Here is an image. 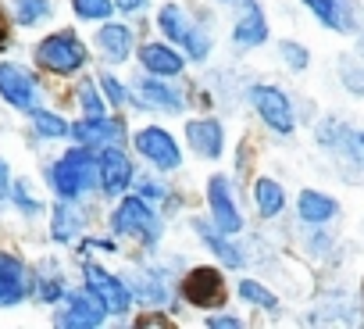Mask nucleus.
I'll list each match as a JSON object with an SVG mask.
<instances>
[{"instance_id": "obj_17", "label": "nucleus", "mask_w": 364, "mask_h": 329, "mask_svg": "<svg viewBox=\"0 0 364 329\" xmlns=\"http://www.w3.org/2000/svg\"><path fill=\"white\" fill-rule=\"evenodd\" d=\"M90 226V208L86 201H54L50 208V240L54 244H79Z\"/></svg>"}, {"instance_id": "obj_26", "label": "nucleus", "mask_w": 364, "mask_h": 329, "mask_svg": "<svg viewBox=\"0 0 364 329\" xmlns=\"http://www.w3.org/2000/svg\"><path fill=\"white\" fill-rule=\"evenodd\" d=\"M29 125H33V132H36V140H43V143H54V140H68V129H72V122L65 118V115H58V111H50V108H33L29 115Z\"/></svg>"}, {"instance_id": "obj_15", "label": "nucleus", "mask_w": 364, "mask_h": 329, "mask_svg": "<svg viewBox=\"0 0 364 329\" xmlns=\"http://www.w3.org/2000/svg\"><path fill=\"white\" fill-rule=\"evenodd\" d=\"M236 19H232V43L240 51H254L261 43H268L272 36V26H268V15L257 0H236Z\"/></svg>"}, {"instance_id": "obj_1", "label": "nucleus", "mask_w": 364, "mask_h": 329, "mask_svg": "<svg viewBox=\"0 0 364 329\" xmlns=\"http://www.w3.org/2000/svg\"><path fill=\"white\" fill-rule=\"evenodd\" d=\"M43 179L54 194V201H82L90 194H100V169H97V150L72 143L65 154H58L47 169Z\"/></svg>"}, {"instance_id": "obj_37", "label": "nucleus", "mask_w": 364, "mask_h": 329, "mask_svg": "<svg viewBox=\"0 0 364 329\" xmlns=\"http://www.w3.org/2000/svg\"><path fill=\"white\" fill-rule=\"evenodd\" d=\"M339 154H346L353 164H360V169H364V129H350V136H346V143H343Z\"/></svg>"}, {"instance_id": "obj_9", "label": "nucleus", "mask_w": 364, "mask_h": 329, "mask_svg": "<svg viewBox=\"0 0 364 329\" xmlns=\"http://www.w3.org/2000/svg\"><path fill=\"white\" fill-rule=\"evenodd\" d=\"M68 140L72 143H82V147H125L132 136H129V122L122 115H82L79 122H72L68 129Z\"/></svg>"}, {"instance_id": "obj_28", "label": "nucleus", "mask_w": 364, "mask_h": 329, "mask_svg": "<svg viewBox=\"0 0 364 329\" xmlns=\"http://www.w3.org/2000/svg\"><path fill=\"white\" fill-rule=\"evenodd\" d=\"M286 190H282V183H275V179H268V176H261L257 183H254V208H257V215L261 219H279L282 212H286Z\"/></svg>"}, {"instance_id": "obj_7", "label": "nucleus", "mask_w": 364, "mask_h": 329, "mask_svg": "<svg viewBox=\"0 0 364 329\" xmlns=\"http://www.w3.org/2000/svg\"><path fill=\"white\" fill-rule=\"evenodd\" d=\"M129 86H132V108L136 111H154V115H182L186 111V93L178 86H171V79L143 72Z\"/></svg>"}, {"instance_id": "obj_43", "label": "nucleus", "mask_w": 364, "mask_h": 329, "mask_svg": "<svg viewBox=\"0 0 364 329\" xmlns=\"http://www.w3.org/2000/svg\"><path fill=\"white\" fill-rule=\"evenodd\" d=\"M360 58H364V36H360Z\"/></svg>"}, {"instance_id": "obj_23", "label": "nucleus", "mask_w": 364, "mask_h": 329, "mask_svg": "<svg viewBox=\"0 0 364 329\" xmlns=\"http://www.w3.org/2000/svg\"><path fill=\"white\" fill-rule=\"evenodd\" d=\"M193 229H197V236L204 240V247H208L225 268H243V265H247V251H243L240 244H232V236L222 233L211 219H193Z\"/></svg>"}, {"instance_id": "obj_8", "label": "nucleus", "mask_w": 364, "mask_h": 329, "mask_svg": "<svg viewBox=\"0 0 364 329\" xmlns=\"http://www.w3.org/2000/svg\"><path fill=\"white\" fill-rule=\"evenodd\" d=\"M247 97H250L257 118H261L272 132L289 136V132L296 129V108H293V100H289L286 90H279V86H272V83H254V86L247 90Z\"/></svg>"}, {"instance_id": "obj_14", "label": "nucleus", "mask_w": 364, "mask_h": 329, "mask_svg": "<svg viewBox=\"0 0 364 329\" xmlns=\"http://www.w3.org/2000/svg\"><path fill=\"white\" fill-rule=\"evenodd\" d=\"M33 297V268L22 254L0 251V308H18Z\"/></svg>"}, {"instance_id": "obj_27", "label": "nucleus", "mask_w": 364, "mask_h": 329, "mask_svg": "<svg viewBox=\"0 0 364 329\" xmlns=\"http://www.w3.org/2000/svg\"><path fill=\"white\" fill-rule=\"evenodd\" d=\"M8 204H11L22 219H40V215H47V201L36 194L33 179H26V176L11 179V197H8Z\"/></svg>"}, {"instance_id": "obj_40", "label": "nucleus", "mask_w": 364, "mask_h": 329, "mask_svg": "<svg viewBox=\"0 0 364 329\" xmlns=\"http://www.w3.org/2000/svg\"><path fill=\"white\" fill-rule=\"evenodd\" d=\"M208 325H211V329H243L247 322L225 311V315H211V318H208Z\"/></svg>"}, {"instance_id": "obj_25", "label": "nucleus", "mask_w": 364, "mask_h": 329, "mask_svg": "<svg viewBox=\"0 0 364 329\" xmlns=\"http://www.w3.org/2000/svg\"><path fill=\"white\" fill-rule=\"evenodd\" d=\"M296 215H300L304 226H328L339 215V204H336V197H328L321 190H300Z\"/></svg>"}, {"instance_id": "obj_30", "label": "nucleus", "mask_w": 364, "mask_h": 329, "mask_svg": "<svg viewBox=\"0 0 364 329\" xmlns=\"http://www.w3.org/2000/svg\"><path fill=\"white\" fill-rule=\"evenodd\" d=\"M75 104H79L82 115H104L107 111V97H104V90H100L97 79H82L75 86Z\"/></svg>"}, {"instance_id": "obj_31", "label": "nucleus", "mask_w": 364, "mask_h": 329, "mask_svg": "<svg viewBox=\"0 0 364 329\" xmlns=\"http://www.w3.org/2000/svg\"><path fill=\"white\" fill-rule=\"evenodd\" d=\"M236 293H240L247 304H254V308H264V311H275V308H279V297H275L261 279H243V283L236 286Z\"/></svg>"}, {"instance_id": "obj_29", "label": "nucleus", "mask_w": 364, "mask_h": 329, "mask_svg": "<svg viewBox=\"0 0 364 329\" xmlns=\"http://www.w3.org/2000/svg\"><path fill=\"white\" fill-rule=\"evenodd\" d=\"M8 8L18 29H36L54 19V0H8Z\"/></svg>"}, {"instance_id": "obj_33", "label": "nucleus", "mask_w": 364, "mask_h": 329, "mask_svg": "<svg viewBox=\"0 0 364 329\" xmlns=\"http://www.w3.org/2000/svg\"><path fill=\"white\" fill-rule=\"evenodd\" d=\"M350 129H353V125H346L343 118H321V125H318V143H321L325 150H343Z\"/></svg>"}, {"instance_id": "obj_18", "label": "nucleus", "mask_w": 364, "mask_h": 329, "mask_svg": "<svg viewBox=\"0 0 364 329\" xmlns=\"http://www.w3.org/2000/svg\"><path fill=\"white\" fill-rule=\"evenodd\" d=\"M300 4L328 29V33H357L360 26V8H357V0H300Z\"/></svg>"}, {"instance_id": "obj_24", "label": "nucleus", "mask_w": 364, "mask_h": 329, "mask_svg": "<svg viewBox=\"0 0 364 329\" xmlns=\"http://www.w3.org/2000/svg\"><path fill=\"white\" fill-rule=\"evenodd\" d=\"M125 283H129V290H132V301H136V304H146V308H164V301H168V293H171V286H168V279H164L161 268H139V272L129 276Z\"/></svg>"}, {"instance_id": "obj_32", "label": "nucleus", "mask_w": 364, "mask_h": 329, "mask_svg": "<svg viewBox=\"0 0 364 329\" xmlns=\"http://www.w3.org/2000/svg\"><path fill=\"white\" fill-rule=\"evenodd\" d=\"M72 11L79 22H107L114 15V0H72Z\"/></svg>"}, {"instance_id": "obj_35", "label": "nucleus", "mask_w": 364, "mask_h": 329, "mask_svg": "<svg viewBox=\"0 0 364 329\" xmlns=\"http://www.w3.org/2000/svg\"><path fill=\"white\" fill-rule=\"evenodd\" d=\"M279 58L286 61L289 72H307V65H311V51L296 40H279Z\"/></svg>"}, {"instance_id": "obj_3", "label": "nucleus", "mask_w": 364, "mask_h": 329, "mask_svg": "<svg viewBox=\"0 0 364 329\" xmlns=\"http://www.w3.org/2000/svg\"><path fill=\"white\" fill-rule=\"evenodd\" d=\"M33 61H36V68L68 79L90 65V47L82 43V36L75 29H54L33 47Z\"/></svg>"}, {"instance_id": "obj_11", "label": "nucleus", "mask_w": 364, "mask_h": 329, "mask_svg": "<svg viewBox=\"0 0 364 329\" xmlns=\"http://www.w3.org/2000/svg\"><path fill=\"white\" fill-rule=\"evenodd\" d=\"M111 315L100 308V301L82 286V290H68L58 304H54V315H50V322L58 325V329H97V325H104Z\"/></svg>"}, {"instance_id": "obj_12", "label": "nucleus", "mask_w": 364, "mask_h": 329, "mask_svg": "<svg viewBox=\"0 0 364 329\" xmlns=\"http://www.w3.org/2000/svg\"><path fill=\"white\" fill-rule=\"evenodd\" d=\"M97 169H100V194L107 201H118L136 183V164L125 154V147H100L97 150Z\"/></svg>"}, {"instance_id": "obj_6", "label": "nucleus", "mask_w": 364, "mask_h": 329, "mask_svg": "<svg viewBox=\"0 0 364 329\" xmlns=\"http://www.w3.org/2000/svg\"><path fill=\"white\" fill-rule=\"evenodd\" d=\"M82 286L100 301V308L107 311V315H129L132 311V290H129V283L122 279V276H114V272H107V265H100V261H82Z\"/></svg>"}, {"instance_id": "obj_13", "label": "nucleus", "mask_w": 364, "mask_h": 329, "mask_svg": "<svg viewBox=\"0 0 364 329\" xmlns=\"http://www.w3.org/2000/svg\"><path fill=\"white\" fill-rule=\"evenodd\" d=\"M178 293H182V301L193 304V308H222L225 304V279H222L218 268L197 265V268H190L186 276H182Z\"/></svg>"}, {"instance_id": "obj_39", "label": "nucleus", "mask_w": 364, "mask_h": 329, "mask_svg": "<svg viewBox=\"0 0 364 329\" xmlns=\"http://www.w3.org/2000/svg\"><path fill=\"white\" fill-rule=\"evenodd\" d=\"M11 164L4 161V157H0V208H4L8 204V197H11Z\"/></svg>"}, {"instance_id": "obj_4", "label": "nucleus", "mask_w": 364, "mask_h": 329, "mask_svg": "<svg viewBox=\"0 0 364 329\" xmlns=\"http://www.w3.org/2000/svg\"><path fill=\"white\" fill-rule=\"evenodd\" d=\"M107 226H111V236L139 240L146 247H154L161 240V233H164L154 204L143 194H122L118 204H114V212H111V219H107Z\"/></svg>"}, {"instance_id": "obj_36", "label": "nucleus", "mask_w": 364, "mask_h": 329, "mask_svg": "<svg viewBox=\"0 0 364 329\" xmlns=\"http://www.w3.org/2000/svg\"><path fill=\"white\" fill-rule=\"evenodd\" d=\"M339 79L350 93L364 97V61H343L339 65Z\"/></svg>"}, {"instance_id": "obj_42", "label": "nucleus", "mask_w": 364, "mask_h": 329, "mask_svg": "<svg viewBox=\"0 0 364 329\" xmlns=\"http://www.w3.org/2000/svg\"><path fill=\"white\" fill-rule=\"evenodd\" d=\"M11 26H15V22L8 19V11H4V8H0V54H4V51L11 47Z\"/></svg>"}, {"instance_id": "obj_22", "label": "nucleus", "mask_w": 364, "mask_h": 329, "mask_svg": "<svg viewBox=\"0 0 364 329\" xmlns=\"http://www.w3.org/2000/svg\"><path fill=\"white\" fill-rule=\"evenodd\" d=\"M68 290H72V286H68V276H65V268H61L54 258H43V261L33 265V297H29V301L54 308Z\"/></svg>"}, {"instance_id": "obj_5", "label": "nucleus", "mask_w": 364, "mask_h": 329, "mask_svg": "<svg viewBox=\"0 0 364 329\" xmlns=\"http://www.w3.org/2000/svg\"><path fill=\"white\" fill-rule=\"evenodd\" d=\"M0 100H4L11 111H18V115H29L43 100L40 75L29 65H22V61H0Z\"/></svg>"}, {"instance_id": "obj_2", "label": "nucleus", "mask_w": 364, "mask_h": 329, "mask_svg": "<svg viewBox=\"0 0 364 329\" xmlns=\"http://www.w3.org/2000/svg\"><path fill=\"white\" fill-rule=\"evenodd\" d=\"M157 29H161V36H164L168 43L182 47L186 61H197V65H200V61H208L211 51H215V36H211L204 26H197V19H190V11L182 8V4H175V0L161 4V11H157Z\"/></svg>"}, {"instance_id": "obj_20", "label": "nucleus", "mask_w": 364, "mask_h": 329, "mask_svg": "<svg viewBox=\"0 0 364 329\" xmlns=\"http://www.w3.org/2000/svg\"><path fill=\"white\" fill-rule=\"evenodd\" d=\"M139 68L146 75H161V79H178L186 72V54L168 40H150L139 47Z\"/></svg>"}, {"instance_id": "obj_44", "label": "nucleus", "mask_w": 364, "mask_h": 329, "mask_svg": "<svg viewBox=\"0 0 364 329\" xmlns=\"http://www.w3.org/2000/svg\"><path fill=\"white\" fill-rule=\"evenodd\" d=\"M218 4H236V0H218Z\"/></svg>"}, {"instance_id": "obj_16", "label": "nucleus", "mask_w": 364, "mask_h": 329, "mask_svg": "<svg viewBox=\"0 0 364 329\" xmlns=\"http://www.w3.org/2000/svg\"><path fill=\"white\" fill-rule=\"evenodd\" d=\"M208 212H211V222L229 233V236H240L243 233V212L236 204V194H232V183L225 176H211L208 179Z\"/></svg>"}, {"instance_id": "obj_19", "label": "nucleus", "mask_w": 364, "mask_h": 329, "mask_svg": "<svg viewBox=\"0 0 364 329\" xmlns=\"http://www.w3.org/2000/svg\"><path fill=\"white\" fill-rule=\"evenodd\" d=\"M186 143L197 157L204 161H218L225 154V125L215 115H200L186 122Z\"/></svg>"}, {"instance_id": "obj_21", "label": "nucleus", "mask_w": 364, "mask_h": 329, "mask_svg": "<svg viewBox=\"0 0 364 329\" xmlns=\"http://www.w3.org/2000/svg\"><path fill=\"white\" fill-rule=\"evenodd\" d=\"M93 43H97V51H100V58L107 65H125L132 58V51H136V33H132V26L107 19V22H100Z\"/></svg>"}, {"instance_id": "obj_38", "label": "nucleus", "mask_w": 364, "mask_h": 329, "mask_svg": "<svg viewBox=\"0 0 364 329\" xmlns=\"http://www.w3.org/2000/svg\"><path fill=\"white\" fill-rule=\"evenodd\" d=\"M136 194H143V197L154 204V201H164V197H168V187L157 183V179H143V176L136 172Z\"/></svg>"}, {"instance_id": "obj_34", "label": "nucleus", "mask_w": 364, "mask_h": 329, "mask_svg": "<svg viewBox=\"0 0 364 329\" xmlns=\"http://www.w3.org/2000/svg\"><path fill=\"white\" fill-rule=\"evenodd\" d=\"M97 83H100V90H104V97H107V104H111V108H125V104H132V86H125L118 75L100 72V75H97Z\"/></svg>"}, {"instance_id": "obj_41", "label": "nucleus", "mask_w": 364, "mask_h": 329, "mask_svg": "<svg viewBox=\"0 0 364 329\" xmlns=\"http://www.w3.org/2000/svg\"><path fill=\"white\" fill-rule=\"evenodd\" d=\"M146 4H150V0H114V11H122V15H143Z\"/></svg>"}, {"instance_id": "obj_10", "label": "nucleus", "mask_w": 364, "mask_h": 329, "mask_svg": "<svg viewBox=\"0 0 364 329\" xmlns=\"http://www.w3.org/2000/svg\"><path fill=\"white\" fill-rule=\"evenodd\" d=\"M129 143L136 147V154H143V157L154 164L161 176L182 169V147H178V140H175L164 125H143V129L132 132Z\"/></svg>"}]
</instances>
